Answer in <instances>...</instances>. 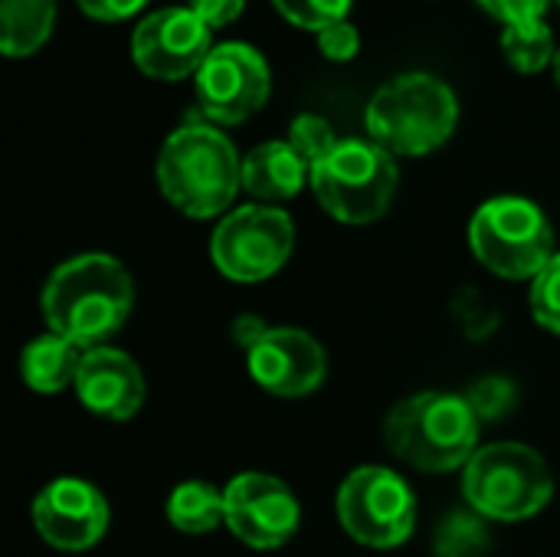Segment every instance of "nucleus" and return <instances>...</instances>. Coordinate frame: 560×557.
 Listing matches in <instances>:
<instances>
[{
    "label": "nucleus",
    "instance_id": "nucleus-1",
    "mask_svg": "<svg viewBox=\"0 0 560 557\" xmlns=\"http://www.w3.org/2000/svg\"><path fill=\"white\" fill-rule=\"evenodd\" d=\"M135 305L131 272L108 253H82L52 269L39 309L46 332H56L82 351L102 348L128 322Z\"/></svg>",
    "mask_w": 560,
    "mask_h": 557
},
{
    "label": "nucleus",
    "instance_id": "nucleus-2",
    "mask_svg": "<svg viewBox=\"0 0 560 557\" xmlns=\"http://www.w3.org/2000/svg\"><path fill=\"white\" fill-rule=\"evenodd\" d=\"M154 177L177 213L190 220H213L226 217L243 190V158L220 125L200 115L187 118L164 138Z\"/></svg>",
    "mask_w": 560,
    "mask_h": 557
},
{
    "label": "nucleus",
    "instance_id": "nucleus-3",
    "mask_svg": "<svg viewBox=\"0 0 560 557\" xmlns=\"http://www.w3.org/2000/svg\"><path fill=\"white\" fill-rule=\"evenodd\" d=\"M384 446L420 473H463L479 453V414L469 397L420 391L390 407Z\"/></svg>",
    "mask_w": 560,
    "mask_h": 557
},
{
    "label": "nucleus",
    "instance_id": "nucleus-4",
    "mask_svg": "<svg viewBox=\"0 0 560 557\" xmlns=\"http://www.w3.org/2000/svg\"><path fill=\"white\" fill-rule=\"evenodd\" d=\"M368 138L394 158H423L443 148L459 125V102L450 82L433 72L387 79L364 112Z\"/></svg>",
    "mask_w": 560,
    "mask_h": 557
},
{
    "label": "nucleus",
    "instance_id": "nucleus-5",
    "mask_svg": "<svg viewBox=\"0 0 560 557\" xmlns=\"http://www.w3.org/2000/svg\"><path fill=\"white\" fill-rule=\"evenodd\" d=\"M463 499L486 522H525L551 506L555 476L538 450L502 440L479 446L466 463Z\"/></svg>",
    "mask_w": 560,
    "mask_h": 557
},
{
    "label": "nucleus",
    "instance_id": "nucleus-6",
    "mask_svg": "<svg viewBox=\"0 0 560 557\" xmlns=\"http://www.w3.org/2000/svg\"><path fill=\"white\" fill-rule=\"evenodd\" d=\"M397 161L371 138H341L338 148L312 167L308 187L322 210L348 227L381 220L397 194Z\"/></svg>",
    "mask_w": 560,
    "mask_h": 557
},
{
    "label": "nucleus",
    "instance_id": "nucleus-7",
    "mask_svg": "<svg viewBox=\"0 0 560 557\" xmlns=\"http://www.w3.org/2000/svg\"><path fill=\"white\" fill-rule=\"evenodd\" d=\"M472 256L499 279H535L558 253L548 213L528 197H492L469 220Z\"/></svg>",
    "mask_w": 560,
    "mask_h": 557
},
{
    "label": "nucleus",
    "instance_id": "nucleus-8",
    "mask_svg": "<svg viewBox=\"0 0 560 557\" xmlns=\"http://www.w3.org/2000/svg\"><path fill=\"white\" fill-rule=\"evenodd\" d=\"M341 529L364 548L390 552L410 542L417 529V496L390 466H358L335 496Z\"/></svg>",
    "mask_w": 560,
    "mask_h": 557
},
{
    "label": "nucleus",
    "instance_id": "nucleus-9",
    "mask_svg": "<svg viewBox=\"0 0 560 557\" xmlns=\"http://www.w3.org/2000/svg\"><path fill=\"white\" fill-rule=\"evenodd\" d=\"M295 250V223L282 207L246 204L220 217L210 259L233 282H266L289 263Z\"/></svg>",
    "mask_w": 560,
    "mask_h": 557
},
{
    "label": "nucleus",
    "instance_id": "nucleus-10",
    "mask_svg": "<svg viewBox=\"0 0 560 557\" xmlns=\"http://www.w3.org/2000/svg\"><path fill=\"white\" fill-rule=\"evenodd\" d=\"M194 92L207 121L243 125L269 102L272 72L256 46L230 39L213 46V53L194 76Z\"/></svg>",
    "mask_w": 560,
    "mask_h": 557
},
{
    "label": "nucleus",
    "instance_id": "nucleus-11",
    "mask_svg": "<svg viewBox=\"0 0 560 557\" xmlns=\"http://www.w3.org/2000/svg\"><path fill=\"white\" fill-rule=\"evenodd\" d=\"M210 53L213 30L190 7L151 10L131 33L135 66L158 82H180L197 76Z\"/></svg>",
    "mask_w": 560,
    "mask_h": 557
},
{
    "label": "nucleus",
    "instance_id": "nucleus-12",
    "mask_svg": "<svg viewBox=\"0 0 560 557\" xmlns=\"http://www.w3.org/2000/svg\"><path fill=\"white\" fill-rule=\"evenodd\" d=\"M226 529L253 552H276L289 545L302 525L295 492L272 473H240L223 486Z\"/></svg>",
    "mask_w": 560,
    "mask_h": 557
},
{
    "label": "nucleus",
    "instance_id": "nucleus-13",
    "mask_svg": "<svg viewBox=\"0 0 560 557\" xmlns=\"http://www.w3.org/2000/svg\"><path fill=\"white\" fill-rule=\"evenodd\" d=\"M112 522L105 492L79 476L52 479L33 499V525L39 538L66 555H82L95 548Z\"/></svg>",
    "mask_w": 560,
    "mask_h": 557
},
{
    "label": "nucleus",
    "instance_id": "nucleus-14",
    "mask_svg": "<svg viewBox=\"0 0 560 557\" xmlns=\"http://www.w3.org/2000/svg\"><path fill=\"white\" fill-rule=\"evenodd\" d=\"M246 368L266 394L299 401L325 384L328 355L322 341L302 328H269L246 351Z\"/></svg>",
    "mask_w": 560,
    "mask_h": 557
},
{
    "label": "nucleus",
    "instance_id": "nucleus-15",
    "mask_svg": "<svg viewBox=\"0 0 560 557\" xmlns=\"http://www.w3.org/2000/svg\"><path fill=\"white\" fill-rule=\"evenodd\" d=\"M75 397L102 420L125 423L144 407V374L138 361L118 348H89L75 374Z\"/></svg>",
    "mask_w": 560,
    "mask_h": 557
},
{
    "label": "nucleus",
    "instance_id": "nucleus-16",
    "mask_svg": "<svg viewBox=\"0 0 560 557\" xmlns=\"http://www.w3.org/2000/svg\"><path fill=\"white\" fill-rule=\"evenodd\" d=\"M312 181L308 164L295 154V148L282 141H262L243 158V190L256 204H282L299 197V190Z\"/></svg>",
    "mask_w": 560,
    "mask_h": 557
},
{
    "label": "nucleus",
    "instance_id": "nucleus-17",
    "mask_svg": "<svg viewBox=\"0 0 560 557\" xmlns=\"http://www.w3.org/2000/svg\"><path fill=\"white\" fill-rule=\"evenodd\" d=\"M82 355L85 351L69 338L43 332L20 351V378L36 394H59L66 387H75Z\"/></svg>",
    "mask_w": 560,
    "mask_h": 557
},
{
    "label": "nucleus",
    "instance_id": "nucleus-18",
    "mask_svg": "<svg viewBox=\"0 0 560 557\" xmlns=\"http://www.w3.org/2000/svg\"><path fill=\"white\" fill-rule=\"evenodd\" d=\"M56 26V0H0V49L10 59L43 49Z\"/></svg>",
    "mask_w": 560,
    "mask_h": 557
},
{
    "label": "nucleus",
    "instance_id": "nucleus-19",
    "mask_svg": "<svg viewBox=\"0 0 560 557\" xmlns=\"http://www.w3.org/2000/svg\"><path fill=\"white\" fill-rule=\"evenodd\" d=\"M167 522L180 535H210L220 525H226V499L223 489L203 483V479H187L174 486L167 496Z\"/></svg>",
    "mask_w": 560,
    "mask_h": 557
},
{
    "label": "nucleus",
    "instance_id": "nucleus-20",
    "mask_svg": "<svg viewBox=\"0 0 560 557\" xmlns=\"http://www.w3.org/2000/svg\"><path fill=\"white\" fill-rule=\"evenodd\" d=\"M558 49L555 30L548 20L502 26V53H505L509 66L522 76H535V72H545L548 66H555Z\"/></svg>",
    "mask_w": 560,
    "mask_h": 557
},
{
    "label": "nucleus",
    "instance_id": "nucleus-21",
    "mask_svg": "<svg viewBox=\"0 0 560 557\" xmlns=\"http://www.w3.org/2000/svg\"><path fill=\"white\" fill-rule=\"evenodd\" d=\"M489 529L486 519L469 512H450L433 532V555L436 557H486L489 552Z\"/></svg>",
    "mask_w": 560,
    "mask_h": 557
},
{
    "label": "nucleus",
    "instance_id": "nucleus-22",
    "mask_svg": "<svg viewBox=\"0 0 560 557\" xmlns=\"http://www.w3.org/2000/svg\"><path fill=\"white\" fill-rule=\"evenodd\" d=\"M292 148H295V154L308 164V171L312 167H318L335 148H338V135H335V128H331V121L328 118H322V115H315V112H302V115H295L292 118V125H289V138H285Z\"/></svg>",
    "mask_w": 560,
    "mask_h": 557
},
{
    "label": "nucleus",
    "instance_id": "nucleus-23",
    "mask_svg": "<svg viewBox=\"0 0 560 557\" xmlns=\"http://www.w3.org/2000/svg\"><path fill=\"white\" fill-rule=\"evenodd\" d=\"M272 7H276L279 16L289 20L292 26L322 33L325 26L348 20L354 0H272Z\"/></svg>",
    "mask_w": 560,
    "mask_h": 557
},
{
    "label": "nucleus",
    "instance_id": "nucleus-24",
    "mask_svg": "<svg viewBox=\"0 0 560 557\" xmlns=\"http://www.w3.org/2000/svg\"><path fill=\"white\" fill-rule=\"evenodd\" d=\"M528 305H532L535 322L545 332L560 335V250L555 253V259L532 279Z\"/></svg>",
    "mask_w": 560,
    "mask_h": 557
},
{
    "label": "nucleus",
    "instance_id": "nucleus-25",
    "mask_svg": "<svg viewBox=\"0 0 560 557\" xmlns=\"http://www.w3.org/2000/svg\"><path fill=\"white\" fill-rule=\"evenodd\" d=\"M318 49L322 56H328L331 62H348L358 56L361 49V33L351 20H341V23H331L318 33Z\"/></svg>",
    "mask_w": 560,
    "mask_h": 557
},
{
    "label": "nucleus",
    "instance_id": "nucleus-26",
    "mask_svg": "<svg viewBox=\"0 0 560 557\" xmlns=\"http://www.w3.org/2000/svg\"><path fill=\"white\" fill-rule=\"evenodd\" d=\"M476 3H479L492 20H499L502 26H515V23L545 20L551 0H476Z\"/></svg>",
    "mask_w": 560,
    "mask_h": 557
},
{
    "label": "nucleus",
    "instance_id": "nucleus-27",
    "mask_svg": "<svg viewBox=\"0 0 560 557\" xmlns=\"http://www.w3.org/2000/svg\"><path fill=\"white\" fill-rule=\"evenodd\" d=\"M75 3L95 23H121L148 7V0H75Z\"/></svg>",
    "mask_w": 560,
    "mask_h": 557
},
{
    "label": "nucleus",
    "instance_id": "nucleus-28",
    "mask_svg": "<svg viewBox=\"0 0 560 557\" xmlns=\"http://www.w3.org/2000/svg\"><path fill=\"white\" fill-rule=\"evenodd\" d=\"M210 30H220V26H230L243 16L246 10V0H190L187 3Z\"/></svg>",
    "mask_w": 560,
    "mask_h": 557
},
{
    "label": "nucleus",
    "instance_id": "nucleus-29",
    "mask_svg": "<svg viewBox=\"0 0 560 557\" xmlns=\"http://www.w3.org/2000/svg\"><path fill=\"white\" fill-rule=\"evenodd\" d=\"M266 332H269V325H266L259 315H240V318L233 322V338H236V345H240L243 351H249Z\"/></svg>",
    "mask_w": 560,
    "mask_h": 557
},
{
    "label": "nucleus",
    "instance_id": "nucleus-30",
    "mask_svg": "<svg viewBox=\"0 0 560 557\" xmlns=\"http://www.w3.org/2000/svg\"><path fill=\"white\" fill-rule=\"evenodd\" d=\"M551 72H555V82L560 85V49H558V56H555V66H551Z\"/></svg>",
    "mask_w": 560,
    "mask_h": 557
},
{
    "label": "nucleus",
    "instance_id": "nucleus-31",
    "mask_svg": "<svg viewBox=\"0 0 560 557\" xmlns=\"http://www.w3.org/2000/svg\"><path fill=\"white\" fill-rule=\"evenodd\" d=\"M558 3H560V0H558Z\"/></svg>",
    "mask_w": 560,
    "mask_h": 557
}]
</instances>
